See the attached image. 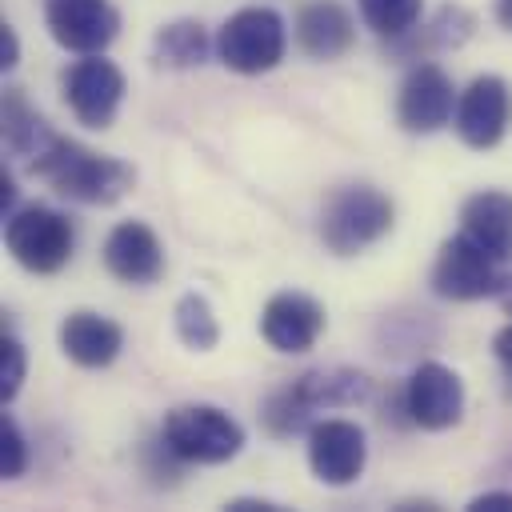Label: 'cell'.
<instances>
[{
  "label": "cell",
  "instance_id": "obj_1",
  "mask_svg": "<svg viewBox=\"0 0 512 512\" xmlns=\"http://www.w3.org/2000/svg\"><path fill=\"white\" fill-rule=\"evenodd\" d=\"M32 172L60 196L76 200V204H116L136 172L104 152H92L68 136H52L36 156H32Z\"/></svg>",
  "mask_w": 512,
  "mask_h": 512
},
{
  "label": "cell",
  "instance_id": "obj_2",
  "mask_svg": "<svg viewBox=\"0 0 512 512\" xmlns=\"http://www.w3.org/2000/svg\"><path fill=\"white\" fill-rule=\"evenodd\" d=\"M372 396V380L356 368H312L300 372L296 380H288L284 388H276L264 404V428L272 436H296L304 428H312L316 412L328 408H348V404H364Z\"/></svg>",
  "mask_w": 512,
  "mask_h": 512
},
{
  "label": "cell",
  "instance_id": "obj_3",
  "mask_svg": "<svg viewBox=\"0 0 512 512\" xmlns=\"http://www.w3.org/2000/svg\"><path fill=\"white\" fill-rule=\"evenodd\" d=\"M160 444L180 464H224L244 448V428L216 404H176L164 412Z\"/></svg>",
  "mask_w": 512,
  "mask_h": 512
},
{
  "label": "cell",
  "instance_id": "obj_4",
  "mask_svg": "<svg viewBox=\"0 0 512 512\" xmlns=\"http://www.w3.org/2000/svg\"><path fill=\"white\" fill-rule=\"evenodd\" d=\"M396 208L372 184H344L328 196L320 212V240L336 256H356L392 232Z\"/></svg>",
  "mask_w": 512,
  "mask_h": 512
},
{
  "label": "cell",
  "instance_id": "obj_5",
  "mask_svg": "<svg viewBox=\"0 0 512 512\" xmlns=\"http://www.w3.org/2000/svg\"><path fill=\"white\" fill-rule=\"evenodd\" d=\"M284 48H288L284 16L268 4H248V8L232 12L216 32L220 64L228 72H240V76L272 72L284 60Z\"/></svg>",
  "mask_w": 512,
  "mask_h": 512
},
{
  "label": "cell",
  "instance_id": "obj_6",
  "mask_svg": "<svg viewBox=\"0 0 512 512\" xmlns=\"http://www.w3.org/2000/svg\"><path fill=\"white\" fill-rule=\"evenodd\" d=\"M4 248L8 256L32 272V276H52L72 260L76 248V228L64 212L44 208V204H24L8 216L4 224Z\"/></svg>",
  "mask_w": 512,
  "mask_h": 512
},
{
  "label": "cell",
  "instance_id": "obj_7",
  "mask_svg": "<svg viewBox=\"0 0 512 512\" xmlns=\"http://www.w3.org/2000/svg\"><path fill=\"white\" fill-rule=\"evenodd\" d=\"M60 88H64V104L72 108V116L88 128H108L124 104V92H128L124 72L112 60H104V52L80 56L64 72Z\"/></svg>",
  "mask_w": 512,
  "mask_h": 512
},
{
  "label": "cell",
  "instance_id": "obj_8",
  "mask_svg": "<svg viewBox=\"0 0 512 512\" xmlns=\"http://www.w3.org/2000/svg\"><path fill=\"white\" fill-rule=\"evenodd\" d=\"M500 284V268L496 260L476 244L468 240L464 232L448 236L436 252V264H432V292L444 296V300H456V304H468V300H484L492 296Z\"/></svg>",
  "mask_w": 512,
  "mask_h": 512
},
{
  "label": "cell",
  "instance_id": "obj_9",
  "mask_svg": "<svg viewBox=\"0 0 512 512\" xmlns=\"http://www.w3.org/2000/svg\"><path fill=\"white\" fill-rule=\"evenodd\" d=\"M364 464H368V436L356 420L328 416L308 428V468L320 484L328 488L356 484Z\"/></svg>",
  "mask_w": 512,
  "mask_h": 512
},
{
  "label": "cell",
  "instance_id": "obj_10",
  "mask_svg": "<svg viewBox=\"0 0 512 512\" xmlns=\"http://www.w3.org/2000/svg\"><path fill=\"white\" fill-rule=\"evenodd\" d=\"M452 124H456V136L468 148H480V152L496 148L512 128V88H508V80L496 76V72L476 76L460 92Z\"/></svg>",
  "mask_w": 512,
  "mask_h": 512
},
{
  "label": "cell",
  "instance_id": "obj_11",
  "mask_svg": "<svg viewBox=\"0 0 512 512\" xmlns=\"http://www.w3.org/2000/svg\"><path fill=\"white\" fill-rule=\"evenodd\" d=\"M456 88L440 64H416L396 92V120L412 136H432L456 116Z\"/></svg>",
  "mask_w": 512,
  "mask_h": 512
},
{
  "label": "cell",
  "instance_id": "obj_12",
  "mask_svg": "<svg viewBox=\"0 0 512 512\" xmlns=\"http://www.w3.org/2000/svg\"><path fill=\"white\" fill-rule=\"evenodd\" d=\"M48 36L76 56L104 52L120 36V12L112 0H44Z\"/></svg>",
  "mask_w": 512,
  "mask_h": 512
},
{
  "label": "cell",
  "instance_id": "obj_13",
  "mask_svg": "<svg viewBox=\"0 0 512 512\" xmlns=\"http://www.w3.org/2000/svg\"><path fill=\"white\" fill-rule=\"evenodd\" d=\"M404 412L424 432H444V428L460 424V416H464V380L440 360L416 364L408 384H404Z\"/></svg>",
  "mask_w": 512,
  "mask_h": 512
},
{
  "label": "cell",
  "instance_id": "obj_14",
  "mask_svg": "<svg viewBox=\"0 0 512 512\" xmlns=\"http://www.w3.org/2000/svg\"><path fill=\"white\" fill-rule=\"evenodd\" d=\"M104 268L120 284H156L164 276V244L144 220H120L104 240Z\"/></svg>",
  "mask_w": 512,
  "mask_h": 512
},
{
  "label": "cell",
  "instance_id": "obj_15",
  "mask_svg": "<svg viewBox=\"0 0 512 512\" xmlns=\"http://www.w3.org/2000/svg\"><path fill=\"white\" fill-rule=\"evenodd\" d=\"M324 332V308L308 292H276L260 312V336L276 352H308Z\"/></svg>",
  "mask_w": 512,
  "mask_h": 512
},
{
  "label": "cell",
  "instance_id": "obj_16",
  "mask_svg": "<svg viewBox=\"0 0 512 512\" xmlns=\"http://www.w3.org/2000/svg\"><path fill=\"white\" fill-rule=\"evenodd\" d=\"M60 352L80 368H108L124 348V328L100 312L76 308L60 320Z\"/></svg>",
  "mask_w": 512,
  "mask_h": 512
},
{
  "label": "cell",
  "instance_id": "obj_17",
  "mask_svg": "<svg viewBox=\"0 0 512 512\" xmlns=\"http://www.w3.org/2000/svg\"><path fill=\"white\" fill-rule=\"evenodd\" d=\"M296 44L312 60H336L356 44V20L340 0H312L296 12Z\"/></svg>",
  "mask_w": 512,
  "mask_h": 512
},
{
  "label": "cell",
  "instance_id": "obj_18",
  "mask_svg": "<svg viewBox=\"0 0 512 512\" xmlns=\"http://www.w3.org/2000/svg\"><path fill=\"white\" fill-rule=\"evenodd\" d=\"M460 232L476 240L496 264L512 260V196L500 188L472 192L460 208Z\"/></svg>",
  "mask_w": 512,
  "mask_h": 512
},
{
  "label": "cell",
  "instance_id": "obj_19",
  "mask_svg": "<svg viewBox=\"0 0 512 512\" xmlns=\"http://www.w3.org/2000/svg\"><path fill=\"white\" fill-rule=\"evenodd\" d=\"M216 44L200 20H172L152 36V56L164 68H200Z\"/></svg>",
  "mask_w": 512,
  "mask_h": 512
},
{
  "label": "cell",
  "instance_id": "obj_20",
  "mask_svg": "<svg viewBox=\"0 0 512 512\" xmlns=\"http://www.w3.org/2000/svg\"><path fill=\"white\" fill-rule=\"evenodd\" d=\"M56 132H48V124L36 116V108H28V100L20 96V88L4 92V140L12 152L20 156H36Z\"/></svg>",
  "mask_w": 512,
  "mask_h": 512
},
{
  "label": "cell",
  "instance_id": "obj_21",
  "mask_svg": "<svg viewBox=\"0 0 512 512\" xmlns=\"http://www.w3.org/2000/svg\"><path fill=\"white\" fill-rule=\"evenodd\" d=\"M172 328L180 336L184 348L192 352H212L220 344V324L212 316V304L200 296V292H184L172 308Z\"/></svg>",
  "mask_w": 512,
  "mask_h": 512
},
{
  "label": "cell",
  "instance_id": "obj_22",
  "mask_svg": "<svg viewBox=\"0 0 512 512\" xmlns=\"http://www.w3.org/2000/svg\"><path fill=\"white\" fill-rule=\"evenodd\" d=\"M356 8L376 36H408L424 12V0H356Z\"/></svg>",
  "mask_w": 512,
  "mask_h": 512
},
{
  "label": "cell",
  "instance_id": "obj_23",
  "mask_svg": "<svg viewBox=\"0 0 512 512\" xmlns=\"http://www.w3.org/2000/svg\"><path fill=\"white\" fill-rule=\"evenodd\" d=\"M24 376H28V352H24V344L16 340V332L4 328V336H0V400H4V404L16 400Z\"/></svg>",
  "mask_w": 512,
  "mask_h": 512
},
{
  "label": "cell",
  "instance_id": "obj_24",
  "mask_svg": "<svg viewBox=\"0 0 512 512\" xmlns=\"http://www.w3.org/2000/svg\"><path fill=\"white\" fill-rule=\"evenodd\" d=\"M24 468H28V440H24L20 424L12 416H4L0 420V472H4V480H16V476H24Z\"/></svg>",
  "mask_w": 512,
  "mask_h": 512
},
{
  "label": "cell",
  "instance_id": "obj_25",
  "mask_svg": "<svg viewBox=\"0 0 512 512\" xmlns=\"http://www.w3.org/2000/svg\"><path fill=\"white\" fill-rule=\"evenodd\" d=\"M468 512H512V492H480L468 500Z\"/></svg>",
  "mask_w": 512,
  "mask_h": 512
},
{
  "label": "cell",
  "instance_id": "obj_26",
  "mask_svg": "<svg viewBox=\"0 0 512 512\" xmlns=\"http://www.w3.org/2000/svg\"><path fill=\"white\" fill-rule=\"evenodd\" d=\"M20 60V40H16V28L12 24H0V68L12 72Z\"/></svg>",
  "mask_w": 512,
  "mask_h": 512
},
{
  "label": "cell",
  "instance_id": "obj_27",
  "mask_svg": "<svg viewBox=\"0 0 512 512\" xmlns=\"http://www.w3.org/2000/svg\"><path fill=\"white\" fill-rule=\"evenodd\" d=\"M492 352H496V360H500V368L512 376V324H504L496 336H492Z\"/></svg>",
  "mask_w": 512,
  "mask_h": 512
},
{
  "label": "cell",
  "instance_id": "obj_28",
  "mask_svg": "<svg viewBox=\"0 0 512 512\" xmlns=\"http://www.w3.org/2000/svg\"><path fill=\"white\" fill-rule=\"evenodd\" d=\"M492 296H496V304L512 316V272H500V284H496V292H492Z\"/></svg>",
  "mask_w": 512,
  "mask_h": 512
},
{
  "label": "cell",
  "instance_id": "obj_29",
  "mask_svg": "<svg viewBox=\"0 0 512 512\" xmlns=\"http://www.w3.org/2000/svg\"><path fill=\"white\" fill-rule=\"evenodd\" d=\"M12 200H16V184H12V172H8V168H0V208H12Z\"/></svg>",
  "mask_w": 512,
  "mask_h": 512
},
{
  "label": "cell",
  "instance_id": "obj_30",
  "mask_svg": "<svg viewBox=\"0 0 512 512\" xmlns=\"http://www.w3.org/2000/svg\"><path fill=\"white\" fill-rule=\"evenodd\" d=\"M228 508H232V512H248V508H264V512H272L276 504H268V500H232Z\"/></svg>",
  "mask_w": 512,
  "mask_h": 512
},
{
  "label": "cell",
  "instance_id": "obj_31",
  "mask_svg": "<svg viewBox=\"0 0 512 512\" xmlns=\"http://www.w3.org/2000/svg\"><path fill=\"white\" fill-rule=\"evenodd\" d=\"M496 20H500V28L512 32V0H496Z\"/></svg>",
  "mask_w": 512,
  "mask_h": 512
}]
</instances>
